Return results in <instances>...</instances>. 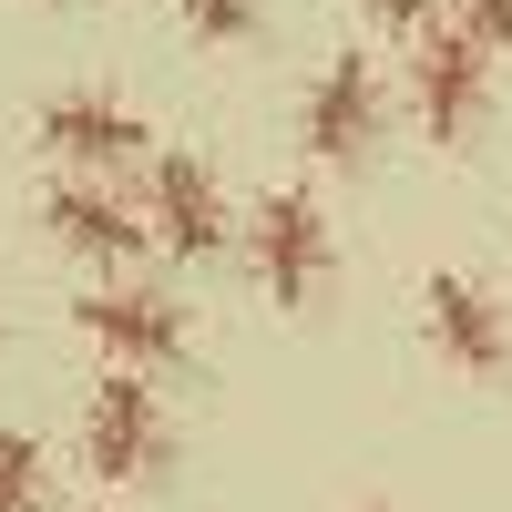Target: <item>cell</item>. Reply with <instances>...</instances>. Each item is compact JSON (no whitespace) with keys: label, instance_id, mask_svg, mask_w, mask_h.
Returning <instances> with one entry per match:
<instances>
[{"label":"cell","instance_id":"5","mask_svg":"<svg viewBox=\"0 0 512 512\" xmlns=\"http://www.w3.org/2000/svg\"><path fill=\"white\" fill-rule=\"evenodd\" d=\"M410 113H420L431 144H472L482 123H492V62L451 21H420L410 31Z\"/></svg>","mask_w":512,"mask_h":512},{"label":"cell","instance_id":"13","mask_svg":"<svg viewBox=\"0 0 512 512\" xmlns=\"http://www.w3.org/2000/svg\"><path fill=\"white\" fill-rule=\"evenodd\" d=\"M359 11L390 21V31H420V21H431V0H359Z\"/></svg>","mask_w":512,"mask_h":512},{"label":"cell","instance_id":"9","mask_svg":"<svg viewBox=\"0 0 512 512\" xmlns=\"http://www.w3.org/2000/svg\"><path fill=\"white\" fill-rule=\"evenodd\" d=\"M420 328H431V349L451 369H472V379H512V318H502V297L482 277H461V267H431V287H420Z\"/></svg>","mask_w":512,"mask_h":512},{"label":"cell","instance_id":"14","mask_svg":"<svg viewBox=\"0 0 512 512\" xmlns=\"http://www.w3.org/2000/svg\"><path fill=\"white\" fill-rule=\"evenodd\" d=\"M349 512H390V502H349Z\"/></svg>","mask_w":512,"mask_h":512},{"label":"cell","instance_id":"1","mask_svg":"<svg viewBox=\"0 0 512 512\" xmlns=\"http://www.w3.org/2000/svg\"><path fill=\"white\" fill-rule=\"evenodd\" d=\"M246 267L256 287H267V308L287 318H308L328 277H338V226H328V205L308 185H277V195H256V216H246Z\"/></svg>","mask_w":512,"mask_h":512},{"label":"cell","instance_id":"8","mask_svg":"<svg viewBox=\"0 0 512 512\" xmlns=\"http://www.w3.org/2000/svg\"><path fill=\"white\" fill-rule=\"evenodd\" d=\"M41 236H52L62 256H93V267H144V205L123 185H93V175H52V195H41Z\"/></svg>","mask_w":512,"mask_h":512},{"label":"cell","instance_id":"3","mask_svg":"<svg viewBox=\"0 0 512 512\" xmlns=\"http://www.w3.org/2000/svg\"><path fill=\"white\" fill-rule=\"evenodd\" d=\"M72 328L93 338L113 369H144V379L185 369V349H195L185 297H164V287H144V277H103V287H82V297H72Z\"/></svg>","mask_w":512,"mask_h":512},{"label":"cell","instance_id":"4","mask_svg":"<svg viewBox=\"0 0 512 512\" xmlns=\"http://www.w3.org/2000/svg\"><path fill=\"white\" fill-rule=\"evenodd\" d=\"M31 134H41V154H52L62 175H93V185L134 175V164L154 154V123L123 103V93H52V103L31 113Z\"/></svg>","mask_w":512,"mask_h":512},{"label":"cell","instance_id":"11","mask_svg":"<svg viewBox=\"0 0 512 512\" xmlns=\"http://www.w3.org/2000/svg\"><path fill=\"white\" fill-rule=\"evenodd\" d=\"M175 11H185L195 41H216V52H236V41L267 31V0H175Z\"/></svg>","mask_w":512,"mask_h":512},{"label":"cell","instance_id":"10","mask_svg":"<svg viewBox=\"0 0 512 512\" xmlns=\"http://www.w3.org/2000/svg\"><path fill=\"white\" fill-rule=\"evenodd\" d=\"M41 492H52V451L31 431H0V512H41Z\"/></svg>","mask_w":512,"mask_h":512},{"label":"cell","instance_id":"2","mask_svg":"<svg viewBox=\"0 0 512 512\" xmlns=\"http://www.w3.org/2000/svg\"><path fill=\"white\" fill-rule=\"evenodd\" d=\"M175 461V410L144 369H103L82 400V472L93 482H154Z\"/></svg>","mask_w":512,"mask_h":512},{"label":"cell","instance_id":"7","mask_svg":"<svg viewBox=\"0 0 512 512\" xmlns=\"http://www.w3.org/2000/svg\"><path fill=\"white\" fill-rule=\"evenodd\" d=\"M297 144L308 164L328 175H359L369 144H379V62L369 52H328V72L308 82V103H297Z\"/></svg>","mask_w":512,"mask_h":512},{"label":"cell","instance_id":"6","mask_svg":"<svg viewBox=\"0 0 512 512\" xmlns=\"http://www.w3.org/2000/svg\"><path fill=\"white\" fill-rule=\"evenodd\" d=\"M226 185H216V164L205 154H185V144H164L154 164H144V236L164 246V256H185V267H216L226 256Z\"/></svg>","mask_w":512,"mask_h":512},{"label":"cell","instance_id":"12","mask_svg":"<svg viewBox=\"0 0 512 512\" xmlns=\"http://www.w3.org/2000/svg\"><path fill=\"white\" fill-rule=\"evenodd\" d=\"M451 31L472 41L482 62H512V0H451Z\"/></svg>","mask_w":512,"mask_h":512}]
</instances>
